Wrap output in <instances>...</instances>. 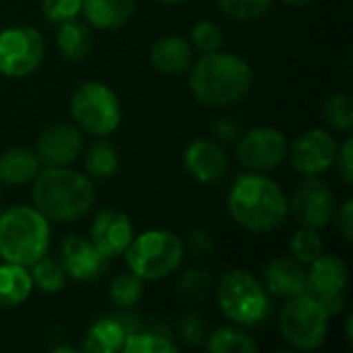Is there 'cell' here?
Returning a JSON list of instances; mask_svg holds the SVG:
<instances>
[{
  "label": "cell",
  "instance_id": "obj_1",
  "mask_svg": "<svg viewBox=\"0 0 353 353\" xmlns=\"http://www.w3.org/2000/svg\"><path fill=\"white\" fill-rule=\"evenodd\" d=\"M230 217L252 234H271L285 225L290 201L283 188L261 172H248L236 178L228 192Z\"/></svg>",
  "mask_w": 353,
  "mask_h": 353
},
{
  "label": "cell",
  "instance_id": "obj_2",
  "mask_svg": "<svg viewBox=\"0 0 353 353\" xmlns=\"http://www.w3.org/2000/svg\"><path fill=\"white\" fill-rule=\"evenodd\" d=\"M254 85V70L238 54H201L190 66L188 87L192 97L207 108H225L244 99Z\"/></svg>",
  "mask_w": 353,
  "mask_h": 353
},
{
  "label": "cell",
  "instance_id": "obj_3",
  "mask_svg": "<svg viewBox=\"0 0 353 353\" xmlns=\"http://www.w3.org/2000/svg\"><path fill=\"white\" fill-rule=\"evenodd\" d=\"M33 207L50 223L83 219L95 205V186L83 172L68 168H41L31 182Z\"/></svg>",
  "mask_w": 353,
  "mask_h": 353
},
{
  "label": "cell",
  "instance_id": "obj_4",
  "mask_svg": "<svg viewBox=\"0 0 353 353\" xmlns=\"http://www.w3.org/2000/svg\"><path fill=\"white\" fill-rule=\"evenodd\" d=\"M50 221L33 205H14L0 213V256L6 263L31 267L48 254Z\"/></svg>",
  "mask_w": 353,
  "mask_h": 353
},
{
  "label": "cell",
  "instance_id": "obj_5",
  "mask_svg": "<svg viewBox=\"0 0 353 353\" xmlns=\"http://www.w3.org/2000/svg\"><path fill=\"white\" fill-rule=\"evenodd\" d=\"M213 292L221 314L238 327H259L273 312L271 296L263 281L244 269L225 271L213 285Z\"/></svg>",
  "mask_w": 353,
  "mask_h": 353
},
{
  "label": "cell",
  "instance_id": "obj_6",
  "mask_svg": "<svg viewBox=\"0 0 353 353\" xmlns=\"http://www.w3.org/2000/svg\"><path fill=\"white\" fill-rule=\"evenodd\" d=\"M126 267L143 281H159L176 273L186 256L184 240L168 230H147L132 238L122 254Z\"/></svg>",
  "mask_w": 353,
  "mask_h": 353
},
{
  "label": "cell",
  "instance_id": "obj_7",
  "mask_svg": "<svg viewBox=\"0 0 353 353\" xmlns=\"http://www.w3.org/2000/svg\"><path fill=\"white\" fill-rule=\"evenodd\" d=\"M70 116L89 137H110L122 122V105L114 89L101 81L81 83L70 97Z\"/></svg>",
  "mask_w": 353,
  "mask_h": 353
},
{
  "label": "cell",
  "instance_id": "obj_8",
  "mask_svg": "<svg viewBox=\"0 0 353 353\" xmlns=\"http://www.w3.org/2000/svg\"><path fill=\"white\" fill-rule=\"evenodd\" d=\"M329 312L323 304L310 296L302 294L288 298L279 312V333L283 341L298 352H314L325 345L329 335Z\"/></svg>",
  "mask_w": 353,
  "mask_h": 353
},
{
  "label": "cell",
  "instance_id": "obj_9",
  "mask_svg": "<svg viewBox=\"0 0 353 353\" xmlns=\"http://www.w3.org/2000/svg\"><path fill=\"white\" fill-rule=\"evenodd\" d=\"M46 56V39L39 29L14 25L0 31V74L23 79L33 74Z\"/></svg>",
  "mask_w": 353,
  "mask_h": 353
},
{
  "label": "cell",
  "instance_id": "obj_10",
  "mask_svg": "<svg viewBox=\"0 0 353 353\" xmlns=\"http://www.w3.org/2000/svg\"><path fill=\"white\" fill-rule=\"evenodd\" d=\"M288 137L273 126H254L236 141L238 161L250 172H271L288 159Z\"/></svg>",
  "mask_w": 353,
  "mask_h": 353
},
{
  "label": "cell",
  "instance_id": "obj_11",
  "mask_svg": "<svg viewBox=\"0 0 353 353\" xmlns=\"http://www.w3.org/2000/svg\"><path fill=\"white\" fill-rule=\"evenodd\" d=\"M306 281L308 294L314 296L329 316H337L345 308V292L350 285V269L347 265L333 254H321L316 261L308 265Z\"/></svg>",
  "mask_w": 353,
  "mask_h": 353
},
{
  "label": "cell",
  "instance_id": "obj_12",
  "mask_svg": "<svg viewBox=\"0 0 353 353\" xmlns=\"http://www.w3.org/2000/svg\"><path fill=\"white\" fill-rule=\"evenodd\" d=\"M337 209V199L333 188L321 180V176H304L290 199V215L312 230H323L331 223Z\"/></svg>",
  "mask_w": 353,
  "mask_h": 353
},
{
  "label": "cell",
  "instance_id": "obj_13",
  "mask_svg": "<svg viewBox=\"0 0 353 353\" xmlns=\"http://www.w3.org/2000/svg\"><path fill=\"white\" fill-rule=\"evenodd\" d=\"M339 143L323 128L302 132L288 149V157L300 176H323L335 168Z\"/></svg>",
  "mask_w": 353,
  "mask_h": 353
},
{
  "label": "cell",
  "instance_id": "obj_14",
  "mask_svg": "<svg viewBox=\"0 0 353 353\" xmlns=\"http://www.w3.org/2000/svg\"><path fill=\"white\" fill-rule=\"evenodd\" d=\"M85 149V134L77 124L56 122L48 126L35 143V153L43 168H68Z\"/></svg>",
  "mask_w": 353,
  "mask_h": 353
},
{
  "label": "cell",
  "instance_id": "obj_15",
  "mask_svg": "<svg viewBox=\"0 0 353 353\" xmlns=\"http://www.w3.org/2000/svg\"><path fill=\"white\" fill-rule=\"evenodd\" d=\"M134 238V225L130 217L118 209H101L91 223L89 240L110 261L122 256Z\"/></svg>",
  "mask_w": 353,
  "mask_h": 353
},
{
  "label": "cell",
  "instance_id": "obj_16",
  "mask_svg": "<svg viewBox=\"0 0 353 353\" xmlns=\"http://www.w3.org/2000/svg\"><path fill=\"white\" fill-rule=\"evenodd\" d=\"M58 263L64 269L66 277L81 283L97 279L108 267V259L95 248V244L79 234L66 236L62 240Z\"/></svg>",
  "mask_w": 353,
  "mask_h": 353
},
{
  "label": "cell",
  "instance_id": "obj_17",
  "mask_svg": "<svg viewBox=\"0 0 353 353\" xmlns=\"http://www.w3.org/2000/svg\"><path fill=\"white\" fill-rule=\"evenodd\" d=\"M182 165L194 182L215 184L228 174L230 159L221 143L211 139H196L184 149Z\"/></svg>",
  "mask_w": 353,
  "mask_h": 353
},
{
  "label": "cell",
  "instance_id": "obj_18",
  "mask_svg": "<svg viewBox=\"0 0 353 353\" xmlns=\"http://www.w3.org/2000/svg\"><path fill=\"white\" fill-rule=\"evenodd\" d=\"M263 285L269 296L283 300L308 294L304 265H300L292 256H277L269 261L263 269Z\"/></svg>",
  "mask_w": 353,
  "mask_h": 353
},
{
  "label": "cell",
  "instance_id": "obj_19",
  "mask_svg": "<svg viewBox=\"0 0 353 353\" xmlns=\"http://www.w3.org/2000/svg\"><path fill=\"white\" fill-rule=\"evenodd\" d=\"M149 60L161 74L180 77L190 70L194 62V50L182 35H163L151 46Z\"/></svg>",
  "mask_w": 353,
  "mask_h": 353
},
{
  "label": "cell",
  "instance_id": "obj_20",
  "mask_svg": "<svg viewBox=\"0 0 353 353\" xmlns=\"http://www.w3.org/2000/svg\"><path fill=\"white\" fill-rule=\"evenodd\" d=\"M134 0H81V12L89 27L114 31L124 27L134 14Z\"/></svg>",
  "mask_w": 353,
  "mask_h": 353
},
{
  "label": "cell",
  "instance_id": "obj_21",
  "mask_svg": "<svg viewBox=\"0 0 353 353\" xmlns=\"http://www.w3.org/2000/svg\"><path fill=\"white\" fill-rule=\"evenodd\" d=\"M41 170V161L35 149L12 147L0 155V180L8 186H25L35 180Z\"/></svg>",
  "mask_w": 353,
  "mask_h": 353
},
{
  "label": "cell",
  "instance_id": "obj_22",
  "mask_svg": "<svg viewBox=\"0 0 353 353\" xmlns=\"http://www.w3.org/2000/svg\"><path fill=\"white\" fill-rule=\"evenodd\" d=\"M126 335V323L112 316H103L87 329L81 350L87 353H118L122 352Z\"/></svg>",
  "mask_w": 353,
  "mask_h": 353
},
{
  "label": "cell",
  "instance_id": "obj_23",
  "mask_svg": "<svg viewBox=\"0 0 353 353\" xmlns=\"http://www.w3.org/2000/svg\"><path fill=\"white\" fill-rule=\"evenodd\" d=\"M33 281L29 269L23 265L6 263L0 265V308L10 310L25 304L33 292Z\"/></svg>",
  "mask_w": 353,
  "mask_h": 353
},
{
  "label": "cell",
  "instance_id": "obj_24",
  "mask_svg": "<svg viewBox=\"0 0 353 353\" xmlns=\"http://www.w3.org/2000/svg\"><path fill=\"white\" fill-rule=\"evenodd\" d=\"M56 46L66 60L81 62L89 56L93 48L91 31L85 23H79L77 19L60 23L56 31Z\"/></svg>",
  "mask_w": 353,
  "mask_h": 353
},
{
  "label": "cell",
  "instance_id": "obj_25",
  "mask_svg": "<svg viewBox=\"0 0 353 353\" xmlns=\"http://www.w3.org/2000/svg\"><path fill=\"white\" fill-rule=\"evenodd\" d=\"M83 153H85L83 163H85L89 178L105 180V178H112L120 168L118 151L105 137H97L87 149H83Z\"/></svg>",
  "mask_w": 353,
  "mask_h": 353
},
{
  "label": "cell",
  "instance_id": "obj_26",
  "mask_svg": "<svg viewBox=\"0 0 353 353\" xmlns=\"http://www.w3.org/2000/svg\"><path fill=\"white\" fill-rule=\"evenodd\" d=\"M207 352L211 353H256L259 343L254 337L244 331V327H219L205 341Z\"/></svg>",
  "mask_w": 353,
  "mask_h": 353
},
{
  "label": "cell",
  "instance_id": "obj_27",
  "mask_svg": "<svg viewBox=\"0 0 353 353\" xmlns=\"http://www.w3.org/2000/svg\"><path fill=\"white\" fill-rule=\"evenodd\" d=\"M29 269V275H31V281H33V288H37L39 292L43 294H60L64 288H66V273L64 269L60 267L58 261H52L48 256H41L39 261H35Z\"/></svg>",
  "mask_w": 353,
  "mask_h": 353
},
{
  "label": "cell",
  "instance_id": "obj_28",
  "mask_svg": "<svg viewBox=\"0 0 353 353\" xmlns=\"http://www.w3.org/2000/svg\"><path fill=\"white\" fill-rule=\"evenodd\" d=\"M213 292V277L203 267L186 269L176 281V294L182 302L194 304L205 300Z\"/></svg>",
  "mask_w": 353,
  "mask_h": 353
},
{
  "label": "cell",
  "instance_id": "obj_29",
  "mask_svg": "<svg viewBox=\"0 0 353 353\" xmlns=\"http://www.w3.org/2000/svg\"><path fill=\"white\" fill-rule=\"evenodd\" d=\"M124 353H178V345L159 331H128Z\"/></svg>",
  "mask_w": 353,
  "mask_h": 353
},
{
  "label": "cell",
  "instance_id": "obj_30",
  "mask_svg": "<svg viewBox=\"0 0 353 353\" xmlns=\"http://www.w3.org/2000/svg\"><path fill=\"white\" fill-rule=\"evenodd\" d=\"M323 250H325V244H323L319 230L300 225V230L292 236V242H290L292 259H296L304 267H308L312 261H316L323 254Z\"/></svg>",
  "mask_w": 353,
  "mask_h": 353
},
{
  "label": "cell",
  "instance_id": "obj_31",
  "mask_svg": "<svg viewBox=\"0 0 353 353\" xmlns=\"http://www.w3.org/2000/svg\"><path fill=\"white\" fill-rule=\"evenodd\" d=\"M323 116L329 128L350 134L353 130V103L343 93H333L323 103Z\"/></svg>",
  "mask_w": 353,
  "mask_h": 353
},
{
  "label": "cell",
  "instance_id": "obj_32",
  "mask_svg": "<svg viewBox=\"0 0 353 353\" xmlns=\"http://www.w3.org/2000/svg\"><path fill=\"white\" fill-rule=\"evenodd\" d=\"M143 298V279L134 273H120L110 281V300L118 308H132Z\"/></svg>",
  "mask_w": 353,
  "mask_h": 353
},
{
  "label": "cell",
  "instance_id": "obj_33",
  "mask_svg": "<svg viewBox=\"0 0 353 353\" xmlns=\"http://www.w3.org/2000/svg\"><path fill=\"white\" fill-rule=\"evenodd\" d=\"M217 6L234 21L250 23L263 19L273 8V0H217Z\"/></svg>",
  "mask_w": 353,
  "mask_h": 353
},
{
  "label": "cell",
  "instance_id": "obj_34",
  "mask_svg": "<svg viewBox=\"0 0 353 353\" xmlns=\"http://www.w3.org/2000/svg\"><path fill=\"white\" fill-rule=\"evenodd\" d=\"M188 41H190L192 50H196L199 54L217 52L223 46V29L215 21H209V19L199 21L190 29V39Z\"/></svg>",
  "mask_w": 353,
  "mask_h": 353
},
{
  "label": "cell",
  "instance_id": "obj_35",
  "mask_svg": "<svg viewBox=\"0 0 353 353\" xmlns=\"http://www.w3.org/2000/svg\"><path fill=\"white\" fill-rule=\"evenodd\" d=\"M41 12L46 21L60 25L81 14V0H41Z\"/></svg>",
  "mask_w": 353,
  "mask_h": 353
},
{
  "label": "cell",
  "instance_id": "obj_36",
  "mask_svg": "<svg viewBox=\"0 0 353 353\" xmlns=\"http://www.w3.org/2000/svg\"><path fill=\"white\" fill-rule=\"evenodd\" d=\"M178 331H180L182 339L192 347H201L207 341V325L196 312L182 314L180 323H178Z\"/></svg>",
  "mask_w": 353,
  "mask_h": 353
},
{
  "label": "cell",
  "instance_id": "obj_37",
  "mask_svg": "<svg viewBox=\"0 0 353 353\" xmlns=\"http://www.w3.org/2000/svg\"><path fill=\"white\" fill-rule=\"evenodd\" d=\"M211 132L217 143H236L242 134L240 122L232 116H217L211 124Z\"/></svg>",
  "mask_w": 353,
  "mask_h": 353
},
{
  "label": "cell",
  "instance_id": "obj_38",
  "mask_svg": "<svg viewBox=\"0 0 353 353\" xmlns=\"http://www.w3.org/2000/svg\"><path fill=\"white\" fill-rule=\"evenodd\" d=\"M335 168L341 176V180L352 186L353 184V139L347 134V139L339 145L337 157H335Z\"/></svg>",
  "mask_w": 353,
  "mask_h": 353
},
{
  "label": "cell",
  "instance_id": "obj_39",
  "mask_svg": "<svg viewBox=\"0 0 353 353\" xmlns=\"http://www.w3.org/2000/svg\"><path fill=\"white\" fill-rule=\"evenodd\" d=\"M335 223L337 234L343 238V242H352L353 236V201L347 199L341 207L335 209V215L331 219Z\"/></svg>",
  "mask_w": 353,
  "mask_h": 353
},
{
  "label": "cell",
  "instance_id": "obj_40",
  "mask_svg": "<svg viewBox=\"0 0 353 353\" xmlns=\"http://www.w3.org/2000/svg\"><path fill=\"white\" fill-rule=\"evenodd\" d=\"M184 248L190 250L194 256H207L213 250V238L205 230H192L186 236Z\"/></svg>",
  "mask_w": 353,
  "mask_h": 353
},
{
  "label": "cell",
  "instance_id": "obj_41",
  "mask_svg": "<svg viewBox=\"0 0 353 353\" xmlns=\"http://www.w3.org/2000/svg\"><path fill=\"white\" fill-rule=\"evenodd\" d=\"M283 4H288V6H292V8H304V6H310V4H314L316 0H281Z\"/></svg>",
  "mask_w": 353,
  "mask_h": 353
},
{
  "label": "cell",
  "instance_id": "obj_42",
  "mask_svg": "<svg viewBox=\"0 0 353 353\" xmlns=\"http://www.w3.org/2000/svg\"><path fill=\"white\" fill-rule=\"evenodd\" d=\"M352 325H353V319L350 316V319H347V323H345V339H347V343H352Z\"/></svg>",
  "mask_w": 353,
  "mask_h": 353
},
{
  "label": "cell",
  "instance_id": "obj_43",
  "mask_svg": "<svg viewBox=\"0 0 353 353\" xmlns=\"http://www.w3.org/2000/svg\"><path fill=\"white\" fill-rule=\"evenodd\" d=\"M159 4H165V6H176V4H182L184 0H157Z\"/></svg>",
  "mask_w": 353,
  "mask_h": 353
},
{
  "label": "cell",
  "instance_id": "obj_44",
  "mask_svg": "<svg viewBox=\"0 0 353 353\" xmlns=\"http://www.w3.org/2000/svg\"><path fill=\"white\" fill-rule=\"evenodd\" d=\"M2 186H4V184H2V180H0V201H2Z\"/></svg>",
  "mask_w": 353,
  "mask_h": 353
}]
</instances>
